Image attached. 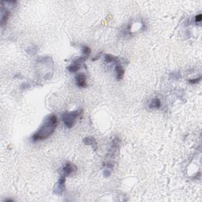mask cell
<instances>
[{"label":"cell","instance_id":"cell-7","mask_svg":"<svg viewBox=\"0 0 202 202\" xmlns=\"http://www.w3.org/2000/svg\"><path fill=\"white\" fill-rule=\"evenodd\" d=\"M10 13L6 10H4V8L2 7V11H1V25L2 26H4L5 24L7 22L8 18H9Z\"/></svg>","mask_w":202,"mask_h":202},{"label":"cell","instance_id":"cell-11","mask_svg":"<svg viewBox=\"0 0 202 202\" xmlns=\"http://www.w3.org/2000/svg\"><path fill=\"white\" fill-rule=\"evenodd\" d=\"M104 61L107 63H116L118 62V58L116 57H115L111 55H104Z\"/></svg>","mask_w":202,"mask_h":202},{"label":"cell","instance_id":"cell-14","mask_svg":"<svg viewBox=\"0 0 202 202\" xmlns=\"http://www.w3.org/2000/svg\"><path fill=\"white\" fill-rule=\"evenodd\" d=\"M201 20H202V15L201 14L195 17V21H196V22H200V21H201Z\"/></svg>","mask_w":202,"mask_h":202},{"label":"cell","instance_id":"cell-9","mask_svg":"<svg viewBox=\"0 0 202 202\" xmlns=\"http://www.w3.org/2000/svg\"><path fill=\"white\" fill-rule=\"evenodd\" d=\"M161 107V101L159 99H154L149 104V107L152 109H158Z\"/></svg>","mask_w":202,"mask_h":202},{"label":"cell","instance_id":"cell-12","mask_svg":"<svg viewBox=\"0 0 202 202\" xmlns=\"http://www.w3.org/2000/svg\"><path fill=\"white\" fill-rule=\"evenodd\" d=\"M82 52H83L84 55L88 58V56H89V55H90V53H91V50H90V48H88V47H83V48H82Z\"/></svg>","mask_w":202,"mask_h":202},{"label":"cell","instance_id":"cell-3","mask_svg":"<svg viewBox=\"0 0 202 202\" xmlns=\"http://www.w3.org/2000/svg\"><path fill=\"white\" fill-rule=\"evenodd\" d=\"M76 171H77V167L75 165H73V164H71L70 162H67L61 170V176L66 178Z\"/></svg>","mask_w":202,"mask_h":202},{"label":"cell","instance_id":"cell-4","mask_svg":"<svg viewBox=\"0 0 202 202\" xmlns=\"http://www.w3.org/2000/svg\"><path fill=\"white\" fill-rule=\"evenodd\" d=\"M65 182H66V178L61 176V178L58 180L56 185V188L55 189V193L57 194H62L65 189Z\"/></svg>","mask_w":202,"mask_h":202},{"label":"cell","instance_id":"cell-13","mask_svg":"<svg viewBox=\"0 0 202 202\" xmlns=\"http://www.w3.org/2000/svg\"><path fill=\"white\" fill-rule=\"evenodd\" d=\"M201 77H199L198 78L190 79V80H189V83H191V84H196V83H198V82H200V81H201Z\"/></svg>","mask_w":202,"mask_h":202},{"label":"cell","instance_id":"cell-8","mask_svg":"<svg viewBox=\"0 0 202 202\" xmlns=\"http://www.w3.org/2000/svg\"><path fill=\"white\" fill-rule=\"evenodd\" d=\"M84 142L85 144H88V145H91L94 148L95 150L97 149V144H96V140L92 137H86V138L84 139Z\"/></svg>","mask_w":202,"mask_h":202},{"label":"cell","instance_id":"cell-5","mask_svg":"<svg viewBox=\"0 0 202 202\" xmlns=\"http://www.w3.org/2000/svg\"><path fill=\"white\" fill-rule=\"evenodd\" d=\"M76 84L79 88H85L87 85L86 82V77L84 73H79L76 76Z\"/></svg>","mask_w":202,"mask_h":202},{"label":"cell","instance_id":"cell-10","mask_svg":"<svg viewBox=\"0 0 202 202\" xmlns=\"http://www.w3.org/2000/svg\"><path fill=\"white\" fill-rule=\"evenodd\" d=\"M81 68V64H79L77 62H73L70 66L68 67V70L71 73H76Z\"/></svg>","mask_w":202,"mask_h":202},{"label":"cell","instance_id":"cell-2","mask_svg":"<svg viewBox=\"0 0 202 202\" xmlns=\"http://www.w3.org/2000/svg\"><path fill=\"white\" fill-rule=\"evenodd\" d=\"M79 115H80L79 111L65 112L62 115V120L67 128H72L73 125L75 124L76 120L79 116Z\"/></svg>","mask_w":202,"mask_h":202},{"label":"cell","instance_id":"cell-6","mask_svg":"<svg viewBox=\"0 0 202 202\" xmlns=\"http://www.w3.org/2000/svg\"><path fill=\"white\" fill-rule=\"evenodd\" d=\"M115 73H116L117 80H118V81H120V80H122V78H123L125 71H124L122 66L120 64H119V63H117L116 65H115Z\"/></svg>","mask_w":202,"mask_h":202},{"label":"cell","instance_id":"cell-1","mask_svg":"<svg viewBox=\"0 0 202 202\" xmlns=\"http://www.w3.org/2000/svg\"><path fill=\"white\" fill-rule=\"evenodd\" d=\"M58 125V119L55 115H51L46 119L45 122L40 129L33 134V141H43L51 137L55 130Z\"/></svg>","mask_w":202,"mask_h":202}]
</instances>
